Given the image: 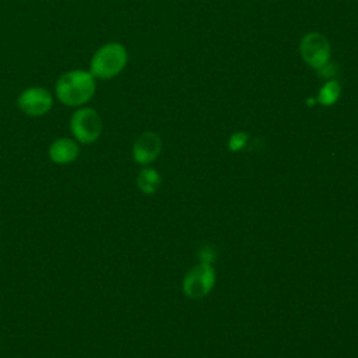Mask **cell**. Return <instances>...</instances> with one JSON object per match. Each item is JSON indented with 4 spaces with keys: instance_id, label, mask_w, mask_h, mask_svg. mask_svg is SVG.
<instances>
[{
    "instance_id": "6da1fadb",
    "label": "cell",
    "mask_w": 358,
    "mask_h": 358,
    "mask_svg": "<svg viewBox=\"0 0 358 358\" xmlns=\"http://www.w3.org/2000/svg\"><path fill=\"white\" fill-rule=\"evenodd\" d=\"M96 90V78L88 70H69L55 84L56 99L71 108L84 106L90 102Z\"/></svg>"
},
{
    "instance_id": "7a4b0ae2",
    "label": "cell",
    "mask_w": 358,
    "mask_h": 358,
    "mask_svg": "<svg viewBox=\"0 0 358 358\" xmlns=\"http://www.w3.org/2000/svg\"><path fill=\"white\" fill-rule=\"evenodd\" d=\"M127 60L129 55L122 43L108 42L94 52L88 71L96 80H110L124 70Z\"/></svg>"
},
{
    "instance_id": "3957f363",
    "label": "cell",
    "mask_w": 358,
    "mask_h": 358,
    "mask_svg": "<svg viewBox=\"0 0 358 358\" xmlns=\"http://www.w3.org/2000/svg\"><path fill=\"white\" fill-rule=\"evenodd\" d=\"M102 119L90 106L77 108L70 117V131L78 144H92L102 134Z\"/></svg>"
},
{
    "instance_id": "277c9868",
    "label": "cell",
    "mask_w": 358,
    "mask_h": 358,
    "mask_svg": "<svg viewBox=\"0 0 358 358\" xmlns=\"http://www.w3.org/2000/svg\"><path fill=\"white\" fill-rule=\"evenodd\" d=\"M299 53L308 66L317 70L330 60V42L319 32H308L299 42Z\"/></svg>"
},
{
    "instance_id": "5b68a950",
    "label": "cell",
    "mask_w": 358,
    "mask_h": 358,
    "mask_svg": "<svg viewBox=\"0 0 358 358\" xmlns=\"http://www.w3.org/2000/svg\"><path fill=\"white\" fill-rule=\"evenodd\" d=\"M17 106L27 116L41 117L53 108V95L43 87H28L18 95Z\"/></svg>"
},
{
    "instance_id": "8992f818",
    "label": "cell",
    "mask_w": 358,
    "mask_h": 358,
    "mask_svg": "<svg viewBox=\"0 0 358 358\" xmlns=\"http://www.w3.org/2000/svg\"><path fill=\"white\" fill-rule=\"evenodd\" d=\"M215 282V271L208 263L192 267L183 278V291L189 298H203Z\"/></svg>"
},
{
    "instance_id": "52a82bcc",
    "label": "cell",
    "mask_w": 358,
    "mask_h": 358,
    "mask_svg": "<svg viewBox=\"0 0 358 358\" xmlns=\"http://www.w3.org/2000/svg\"><path fill=\"white\" fill-rule=\"evenodd\" d=\"M162 148L161 137L154 131H144L138 134L133 143V159L140 165H147L157 159Z\"/></svg>"
},
{
    "instance_id": "ba28073f",
    "label": "cell",
    "mask_w": 358,
    "mask_h": 358,
    "mask_svg": "<svg viewBox=\"0 0 358 358\" xmlns=\"http://www.w3.org/2000/svg\"><path fill=\"white\" fill-rule=\"evenodd\" d=\"M48 155L56 165H69L80 155V144L74 138L59 137L49 145Z\"/></svg>"
},
{
    "instance_id": "9c48e42d",
    "label": "cell",
    "mask_w": 358,
    "mask_h": 358,
    "mask_svg": "<svg viewBox=\"0 0 358 358\" xmlns=\"http://www.w3.org/2000/svg\"><path fill=\"white\" fill-rule=\"evenodd\" d=\"M161 185V176L154 168H144L137 175V186L145 194H152Z\"/></svg>"
},
{
    "instance_id": "30bf717a",
    "label": "cell",
    "mask_w": 358,
    "mask_h": 358,
    "mask_svg": "<svg viewBox=\"0 0 358 358\" xmlns=\"http://www.w3.org/2000/svg\"><path fill=\"white\" fill-rule=\"evenodd\" d=\"M341 95V85L337 80H327L319 90L317 102L323 106L334 105Z\"/></svg>"
},
{
    "instance_id": "8fae6325",
    "label": "cell",
    "mask_w": 358,
    "mask_h": 358,
    "mask_svg": "<svg viewBox=\"0 0 358 358\" xmlns=\"http://www.w3.org/2000/svg\"><path fill=\"white\" fill-rule=\"evenodd\" d=\"M316 71H317V76H319L320 78L333 80V78L336 77V74L338 73V66H337L334 62L329 60L324 66H322V67L317 69Z\"/></svg>"
},
{
    "instance_id": "7c38bea8",
    "label": "cell",
    "mask_w": 358,
    "mask_h": 358,
    "mask_svg": "<svg viewBox=\"0 0 358 358\" xmlns=\"http://www.w3.org/2000/svg\"><path fill=\"white\" fill-rule=\"evenodd\" d=\"M248 141V134L243 133V131H238V133H234L229 138V143H228V147L232 150V151H238L241 150Z\"/></svg>"
},
{
    "instance_id": "4fadbf2b",
    "label": "cell",
    "mask_w": 358,
    "mask_h": 358,
    "mask_svg": "<svg viewBox=\"0 0 358 358\" xmlns=\"http://www.w3.org/2000/svg\"><path fill=\"white\" fill-rule=\"evenodd\" d=\"M215 250L213 249V248H210V246H204L203 249H200V252H199V257H200V260H201V263H211L214 259H215Z\"/></svg>"
}]
</instances>
